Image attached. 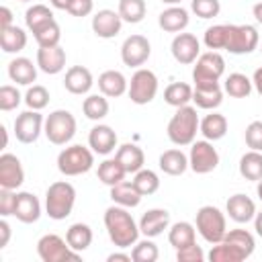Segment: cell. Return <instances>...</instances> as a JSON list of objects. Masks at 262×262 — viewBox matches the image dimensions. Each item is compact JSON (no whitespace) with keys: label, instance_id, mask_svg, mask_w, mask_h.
<instances>
[{"label":"cell","instance_id":"484cf974","mask_svg":"<svg viewBox=\"0 0 262 262\" xmlns=\"http://www.w3.org/2000/svg\"><path fill=\"white\" fill-rule=\"evenodd\" d=\"M115 158L121 162V166L125 168L127 174H135L143 168L145 164V156H143V149L137 147L135 143H123L117 147V154Z\"/></svg>","mask_w":262,"mask_h":262},{"label":"cell","instance_id":"836d02e7","mask_svg":"<svg viewBox=\"0 0 262 262\" xmlns=\"http://www.w3.org/2000/svg\"><path fill=\"white\" fill-rule=\"evenodd\" d=\"M239 174L252 182L262 180V151H256V149L246 151L239 158Z\"/></svg>","mask_w":262,"mask_h":262},{"label":"cell","instance_id":"cb8c5ba5","mask_svg":"<svg viewBox=\"0 0 262 262\" xmlns=\"http://www.w3.org/2000/svg\"><path fill=\"white\" fill-rule=\"evenodd\" d=\"M127 88H129V82L119 70H106L98 76V90H100V94H104L108 98L123 96L127 92Z\"/></svg>","mask_w":262,"mask_h":262},{"label":"cell","instance_id":"9c48e42d","mask_svg":"<svg viewBox=\"0 0 262 262\" xmlns=\"http://www.w3.org/2000/svg\"><path fill=\"white\" fill-rule=\"evenodd\" d=\"M37 254L43 262H63V260H80V252L72 250L70 244L57 233H45L37 242Z\"/></svg>","mask_w":262,"mask_h":262},{"label":"cell","instance_id":"8992f818","mask_svg":"<svg viewBox=\"0 0 262 262\" xmlns=\"http://www.w3.org/2000/svg\"><path fill=\"white\" fill-rule=\"evenodd\" d=\"M225 72V59L219 51L201 53L192 68V82L194 86H215L219 84Z\"/></svg>","mask_w":262,"mask_h":262},{"label":"cell","instance_id":"be15d7a7","mask_svg":"<svg viewBox=\"0 0 262 262\" xmlns=\"http://www.w3.org/2000/svg\"><path fill=\"white\" fill-rule=\"evenodd\" d=\"M256 194H258V199L262 201V180H258V186H256Z\"/></svg>","mask_w":262,"mask_h":262},{"label":"cell","instance_id":"52a82bcc","mask_svg":"<svg viewBox=\"0 0 262 262\" xmlns=\"http://www.w3.org/2000/svg\"><path fill=\"white\" fill-rule=\"evenodd\" d=\"M43 133L53 145L70 143L72 137L76 135V119H74V115L70 111H66V108H57V111L49 113L47 119H45Z\"/></svg>","mask_w":262,"mask_h":262},{"label":"cell","instance_id":"7c38bea8","mask_svg":"<svg viewBox=\"0 0 262 262\" xmlns=\"http://www.w3.org/2000/svg\"><path fill=\"white\" fill-rule=\"evenodd\" d=\"M45 127V119L39 111H25L14 119V135L20 143H35L39 139V135L43 133Z\"/></svg>","mask_w":262,"mask_h":262},{"label":"cell","instance_id":"b9f144b4","mask_svg":"<svg viewBox=\"0 0 262 262\" xmlns=\"http://www.w3.org/2000/svg\"><path fill=\"white\" fill-rule=\"evenodd\" d=\"M131 182L135 184V188H137L143 196H149V194H154V192L160 188V178H158V174H156L154 170H149V168H141L139 172H135V176H133Z\"/></svg>","mask_w":262,"mask_h":262},{"label":"cell","instance_id":"5b68a950","mask_svg":"<svg viewBox=\"0 0 262 262\" xmlns=\"http://www.w3.org/2000/svg\"><path fill=\"white\" fill-rule=\"evenodd\" d=\"M194 227L207 244H219L227 233L225 215L213 205H203L196 211V225Z\"/></svg>","mask_w":262,"mask_h":262},{"label":"cell","instance_id":"680465c9","mask_svg":"<svg viewBox=\"0 0 262 262\" xmlns=\"http://www.w3.org/2000/svg\"><path fill=\"white\" fill-rule=\"evenodd\" d=\"M252 84H254L256 92L262 96V68H258V70L254 72V76H252Z\"/></svg>","mask_w":262,"mask_h":262},{"label":"cell","instance_id":"94428289","mask_svg":"<svg viewBox=\"0 0 262 262\" xmlns=\"http://www.w3.org/2000/svg\"><path fill=\"white\" fill-rule=\"evenodd\" d=\"M254 229H256V233L262 237V211H260V213L256 211V217H254Z\"/></svg>","mask_w":262,"mask_h":262},{"label":"cell","instance_id":"60d3db41","mask_svg":"<svg viewBox=\"0 0 262 262\" xmlns=\"http://www.w3.org/2000/svg\"><path fill=\"white\" fill-rule=\"evenodd\" d=\"M145 0H119V14L123 18V23H141L143 16H145Z\"/></svg>","mask_w":262,"mask_h":262},{"label":"cell","instance_id":"ffe728a7","mask_svg":"<svg viewBox=\"0 0 262 262\" xmlns=\"http://www.w3.org/2000/svg\"><path fill=\"white\" fill-rule=\"evenodd\" d=\"M168 225H170V213L166 209H149L139 219V231L145 237L162 235L164 229H168Z\"/></svg>","mask_w":262,"mask_h":262},{"label":"cell","instance_id":"f1b7e54d","mask_svg":"<svg viewBox=\"0 0 262 262\" xmlns=\"http://www.w3.org/2000/svg\"><path fill=\"white\" fill-rule=\"evenodd\" d=\"M141 192L135 188L133 182L129 180H123L115 186H111V199L115 205H121V207H127V209H133L141 203Z\"/></svg>","mask_w":262,"mask_h":262},{"label":"cell","instance_id":"91938a15","mask_svg":"<svg viewBox=\"0 0 262 262\" xmlns=\"http://www.w3.org/2000/svg\"><path fill=\"white\" fill-rule=\"evenodd\" d=\"M70 2H72V0H49V4H51L53 8H57V10H68Z\"/></svg>","mask_w":262,"mask_h":262},{"label":"cell","instance_id":"d4e9b609","mask_svg":"<svg viewBox=\"0 0 262 262\" xmlns=\"http://www.w3.org/2000/svg\"><path fill=\"white\" fill-rule=\"evenodd\" d=\"M37 68L29 57H14L8 63V78L20 86H31L37 80Z\"/></svg>","mask_w":262,"mask_h":262},{"label":"cell","instance_id":"44dd1931","mask_svg":"<svg viewBox=\"0 0 262 262\" xmlns=\"http://www.w3.org/2000/svg\"><path fill=\"white\" fill-rule=\"evenodd\" d=\"M37 66L45 74H59L66 68V49L55 45V47H39L37 51Z\"/></svg>","mask_w":262,"mask_h":262},{"label":"cell","instance_id":"03108f58","mask_svg":"<svg viewBox=\"0 0 262 262\" xmlns=\"http://www.w3.org/2000/svg\"><path fill=\"white\" fill-rule=\"evenodd\" d=\"M20 2H33V0H20Z\"/></svg>","mask_w":262,"mask_h":262},{"label":"cell","instance_id":"7a4b0ae2","mask_svg":"<svg viewBox=\"0 0 262 262\" xmlns=\"http://www.w3.org/2000/svg\"><path fill=\"white\" fill-rule=\"evenodd\" d=\"M199 125H201V121H199L196 108L190 104H184V106L176 108L174 117L168 123V139L180 147L190 145L199 133Z\"/></svg>","mask_w":262,"mask_h":262},{"label":"cell","instance_id":"6f0895ef","mask_svg":"<svg viewBox=\"0 0 262 262\" xmlns=\"http://www.w3.org/2000/svg\"><path fill=\"white\" fill-rule=\"evenodd\" d=\"M106 260H108V262H131L133 258H131V254H125V252H115V254H111Z\"/></svg>","mask_w":262,"mask_h":262},{"label":"cell","instance_id":"d590c367","mask_svg":"<svg viewBox=\"0 0 262 262\" xmlns=\"http://www.w3.org/2000/svg\"><path fill=\"white\" fill-rule=\"evenodd\" d=\"M66 242L70 244L72 250L84 252L92 244V229L86 223H72L66 231Z\"/></svg>","mask_w":262,"mask_h":262},{"label":"cell","instance_id":"7dc6e473","mask_svg":"<svg viewBox=\"0 0 262 262\" xmlns=\"http://www.w3.org/2000/svg\"><path fill=\"white\" fill-rule=\"evenodd\" d=\"M203 43L207 45V49L211 51H219L225 47V25H213L205 31Z\"/></svg>","mask_w":262,"mask_h":262},{"label":"cell","instance_id":"db71d44e","mask_svg":"<svg viewBox=\"0 0 262 262\" xmlns=\"http://www.w3.org/2000/svg\"><path fill=\"white\" fill-rule=\"evenodd\" d=\"M94 8V2L92 0H72L70 6H68V12L72 16H88Z\"/></svg>","mask_w":262,"mask_h":262},{"label":"cell","instance_id":"3957f363","mask_svg":"<svg viewBox=\"0 0 262 262\" xmlns=\"http://www.w3.org/2000/svg\"><path fill=\"white\" fill-rule=\"evenodd\" d=\"M74 205H76V188L70 182L57 180V182L49 184V188L45 192V213L51 219L61 221V219L70 217Z\"/></svg>","mask_w":262,"mask_h":262},{"label":"cell","instance_id":"003e7915","mask_svg":"<svg viewBox=\"0 0 262 262\" xmlns=\"http://www.w3.org/2000/svg\"><path fill=\"white\" fill-rule=\"evenodd\" d=\"M260 51H262V45H260Z\"/></svg>","mask_w":262,"mask_h":262},{"label":"cell","instance_id":"f907efd6","mask_svg":"<svg viewBox=\"0 0 262 262\" xmlns=\"http://www.w3.org/2000/svg\"><path fill=\"white\" fill-rule=\"evenodd\" d=\"M244 139H246V145H248L250 149L262 151V121H252V123L246 127Z\"/></svg>","mask_w":262,"mask_h":262},{"label":"cell","instance_id":"ac0fdd59","mask_svg":"<svg viewBox=\"0 0 262 262\" xmlns=\"http://www.w3.org/2000/svg\"><path fill=\"white\" fill-rule=\"evenodd\" d=\"M94 84V78H92V72L84 66H72L68 72H66V78H63V88L70 92V94H76V96H82V94H88L90 88Z\"/></svg>","mask_w":262,"mask_h":262},{"label":"cell","instance_id":"2e32d148","mask_svg":"<svg viewBox=\"0 0 262 262\" xmlns=\"http://www.w3.org/2000/svg\"><path fill=\"white\" fill-rule=\"evenodd\" d=\"M123 27V18L119 12L111 10V8H102L92 16V31L96 37L100 39H113L121 33Z\"/></svg>","mask_w":262,"mask_h":262},{"label":"cell","instance_id":"c3c4849f","mask_svg":"<svg viewBox=\"0 0 262 262\" xmlns=\"http://www.w3.org/2000/svg\"><path fill=\"white\" fill-rule=\"evenodd\" d=\"M20 100H25V96H20L18 88L12 84H4L0 86V108L2 111H14Z\"/></svg>","mask_w":262,"mask_h":262},{"label":"cell","instance_id":"603a6c76","mask_svg":"<svg viewBox=\"0 0 262 262\" xmlns=\"http://www.w3.org/2000/svg\"><path fill=\"white\" fill-rule=\"evenodd\" d=\"M188 10L182 6H168L160 12L158 16V25L160 29H164L166 33H182L188 27Z\"/></svg>","mask_w":262,"mask_h":262},{"label":"cell","instance_id":"4fadbf2b","mask_svg":"<svg viewBox=\"0 0 262 262\" xmlns=\"http://www.w3.org/2000/svg\"><path fill=\"white\" fill-rule=\"evenodd\" d=\"M151 55V45L143 35H129L121 45V59L129 68L143 66Z\"/></svg>","mask_w":262,"mask_h":262},{"label":"cell","instance_id":"83f0119b","mask_svg":"<svg viewBox=\"0 0 262 262\" xmlns=\"http://www.w3.org/2000/svg\"><path fill=\"white\" fill-rule=\"evenodd\" d=\"M192 102L199 108L213 111L223 102V90L219 84L215 86H192Z\"/></svg>","mask_w":262,"mask_h":262},{"label":"cell","instance_id":"8fae6325","mask_svg":"<svg viewBox=\"0 0 262 262\" xmlns=\"http://www.w3.org/2000/svg\"><path fill=\"white\" fill-rule=\"evenodd\" d=\"M219 166V151L213 147L209 139L192 141L188 154V168L194 174H209Z\"/></svg>","mask_w":262,"mask_h":262},{"label":"cell","instance_id":"ba28073f","mask_svg":"<svg viewBox=\"0 0 262 262\" xmlns=\"http://www.w3.org/2000/svg\"><path fill=\"white\" fill-rule=\"evenodd\" d=\"M258 43L260 35L254 25H225V51L235 55L252 53Z\"/></svg>","mask_w":262,"mask_h":262},{"label":"cell","instance_id":"30bf717a","mask_svg":"<svg viewBox=\"0 0 262 262\" xmlns=\"http://www.w3.org/2000/svg\"><path fill=\"white\" fill-rule=\"evenodd\" d=\"M127 94L135 104H149L158 94V76L147 68H139L131 76Z\"/></svg>","mask_w":262,"mask_h":262},{"label":"cell","instance_id":"f5cc1de1","mask_svg":"<svg viewBox=\"0 0 262 262\" xmlns=\"http://www.w3.org/2000/svg\"><path fill=\"white\" fill-rule=\"evenodd\" d=\"M14 207H16V190L0 188V215L2 217L14 215Z\"/></svg>","mask_w":262,"mask_h":262},{"label":"cell","instance_id":"9a60e30c","mask_svg":"<svg viewBox=\"0 0 262 262\" xmlns=\"http://www.w3.org/2000/svg\"><path fill=\"white\" fill-rule=\"evenodd\" d=\"M25 182V170L20 160L14 154L0 156V188L16 190Z\"/></svg>","mask_w":262,"mask_h":262},{"label":"cell","instance_id":"f546056e","mask_svg":"<svg viewBox=\"0 0 262 262\" xmlns=\"http://www.w3.org/2000/svg\"><path fill=\"white\" fill-rule=\"evenodd\" d=\"M199 131L203 133L205 139L217 141V139L225 137V133H227V119H225L221 113L211 111L207 117H203V121H201V125H199Z\"/></svg>","mask_w":262,"mask_h":262},{"label":"cell","instance_id":"816d5d0a","mask_svg":"<svg viewBox=\"0 0 262 262\" xmlns=\"http://www.w3.org/2000/svg\"><path fill=\"white\" fill-rule=\"evenodd\" d=\"M176 260L178 262H203L205 260V252L201 250V246L190 244L186 248L176 250Z\"/></svg>","mask_w":262,"mask_h":262},{"label":"cell","instance_id":"681fc988","mask_svg":"<svg viewBox=\"0 0 262 262\" xmlns=\"http://www.w3.org/2000/svg\"><path fill=\"white\" fill-rule=\"evenodd\" d=\"M190 10L199 18H213V16L219 14L221 4H219V0H192L190 2Z\"/></svg>","mask_w":262,"mask_h":262},{"label":"cell","instance_id":"7402d4cb","mask_svg":"<svg viewBox=\"0 0 262 262\" xmlns=\"http://www.w3.org/2000/svg\"><path fill=\"white\" fill-rule=\"evenodd\" d=\"M14 217L20 223H35L41 217V203L33 192H16V207H14Z\"/></svg>","mask_w":262,"mask_h":262},{"label":"cell","instance_id":"5bb4252c","mask_svg":"<svg viewBox=\"0 0 262 262\" xmlns=\"http://www.w3.org/2000/svg\"><path fill=\"white\" fill-rule=\"evenodd\" d=\"M170 51H172V55L178 63L190 66L201 55V43L192 33H176V37L172 39Z\"/></svg>","mask_w":262,"mask_h":262},{"label":"cell","instance_id":"277c9868","mask_svg":"<svg viewBox=\"0 0 262 262\" xmlns=\"http://www.w3.org/2000/svg\"><path fill=\"white\" fill-rule=\"evenodd\" d=\"M94 166V151L90 149V145H68L59 151L57 156V170L63 176H80L86 174L88 170H92Z\"/></svg>","mask_w":262,"mask_h":262},{"label":"cell","instance_id":"4316f807","mask_svg":"<svg viewBox=\"0 0 262 262\" xmlns=\"http://www.w3.org/2000/svg\"><path fill=\"white\" fill-rule=\"evenodd\" d=\"M160 170L168 176H180L188 170V156L182 151V149H166L160 160Z\"/></svg>","mask_w":262,"mask_h":262},{"label":"cell","instance_id":"9f6ffc18","mask_svg":"<svg viewBox=\"0 0 262 262\" xmlns=\"http://www.w3.org/2000/svg\"><path fill=\"white\" fill-rule=\"evenodd\" d=\"M0 20H2V29L12 25V12L8 6H0Z\"/></svg>","mask_w":262,"mask_h":262},{"label":"cell","instance_id":"1f68e13d","mask_svg":"<svg viewBox=\"0 0 262 262\" xmlns=\"http://www.w3.org/2000/svg\"><path fill=\"white\" fill-rule=\"evenodd\" d=\"M53 20H55L53 18V10L49 6H45V4H33L25 12V25H27V29L31 33H37L39 29L47 27Z\"/></svg>","mask_w":262,"mask_h":262},{"label":"cell","instance_id":"e575fe53","mask_svg":"<svg viewBox=\"0 0 262 262\" xmlns=\"http://www.w3.org/2000/svg\"><path fill=\"white\" fill-rule=\"evenodd\" d=\"M98 180L102 182V184H106V186H115V184H119V182H123L125 180V168L121 166V162L117 160V158H108V160H104V162H100L98 164Z\"/></svg>","mask_w":262,"mask_h":262},{"label":"cell","instance_id":"e7e4bbea","mask_svg":"<svg viewBox=\"0 0 262 262\" xmlns=\"http://www.w3.org/2000/svg\"><path fill=\"white\" fill-rule=\"evenodd\" d=\"M164 4H170V6H176V4H180L182 0H162Z\"/></svg>","mask_w":262,"mask_h":262},{"label":"cell","instance_id":"ee69618b","mask_svg":"<svg viewBox=\"0 0 262 262\" xmlns=\"http://www.w3.org/2000/svg\"><path fill=\"white\" fill-rule=\"evenodd\" d=\"M25 104L33 111H43L49 104V90L41 84L29 86V90L25 92Z\"/></svg>","mask_w":262,"mask_h":262},{"label":"cell","instance_id":"6da1fadb","mask_svg":"<svg viewBox=\"0 0 262 262\" xmlns=\"http://www.w3.org/2000/svg\"><path fill=\"white\" fill-rule=\"evenodd\" d=\"M104 227H106L111 242L121 250L135 246L141 233L139 223H135L127 207H121V205H113L104 211Z\"/></svg>","mask_w":262,"mask_h":262},{"label":"cell","instance_id":"7bdbcfd3","mask_svg":"<svg viewBox=\"0 0 262 262\" xmlns=\"http://www.w3.org/2000/svg\"><path fill=\"white\" fill-rule=\"evenodd\" d=\"M207 258H209L211 262H242V260H246L239 250H235L233 246H229V244H225V242L213 244Z\"/></svg>","mask_w":262,"mask_h":262},{"label":"cell","instance_id":"bcb514c9","mask_svg":"<svg viewBox=\"0 0 262 262\" xmlns=\"http://www.w3.org/2000/svg\"><path fill=\"white\" fill-rule=\"evenodd\" d=\"M33 37H35V41H37L39 47H55V45H59L61 29H59V25L53 20V23H49L47 27L39 29L37 33H33Z\"/></svg>","mask_w":262,"mask_h":262},{"label":"cell","instance_id":"d6a6232c","mask_svg":"<svg viewBox=\"0 0 262 262\" xmlns=\"http://www.w3.org/2000/svg\"><path fill=\"white\" fill-rule=\"evenodd\" d=\"M0 47L4 53H18L27 47V33L16 27V25H10L6 29H2V35H0Z\"/></svg>","mask_w":262,"mask_h":262},{"label":"cell","instance_id":"e0dca14e","mask_svg":"<svg viewBox=\"0 0 262 262\" xmlns=\"http://www.w3.org/2000/svg\"><path fill=\"white\" fill-rule=\"evenodd\" d=\"M117 133L108 125H94L88 133V145L98 156H108L117 147Z\"/></svg>","mask_w":262,"mask_h":262},{"label":"cell","instance_id":"74e56055","mask_svg":"<svg viewBox=\"0 0 262 262\" xmlns=\"http://www.w3.org/2000/svg\"><path fill=\"white\" fill-rule=\"evenodd\" d=\"M252 86H254L252 80L246 74H242V72L229 74L225 78V82H223V90L229 96H233V98H248L250 92H252Z\"/></svg>","mask_w":262,"mask_h":262},{"label":"cell","instance_id":"4dcf8cb0","mask_svg":"<svg viewBox=\"0 0 262 262\" xmlns=\"http://www.w3.org/2000/svg\"><path fill=\"white\" fill-rule=\"evenodd\" d=\"M168 242L174 250L186 248L190 244H196V229L188 221H178L168 229Z\"/></svg>","mask_w":262,"mask_h":262},{"label":"cell","instance_id":"8d00e7d4","mask_svg":"<svg viewBox=\"0 0 262 262\" xmlns=\"http://www.w3.org/2000/svg\"><path fill=\"white\" fill-rule=\"evenodd\" d=\"M221 242H225V244L233 246L235 250H239L244 254V258H250L254 248H256V239L248 229H229Z\"/></svg>","mask_w":262,"mask_h":262},{"label":"cell","instance_id":"f6af8a7d","mask_svg":"<svg viewBox=\"0 0 262 262\" xmlns=\"http://www.w3.org/2000/svg\"><path fill=\"white\" fill-rule=\"evenodd\" d=\"M158 256H160V250H158V246H156L149 237L137 242V244L133 246V250H131L133 262H156Z\"/></svg>","mask_w":262,"mask_h":262},{"label":"cell","instance_id":"f35d334b","mask_svg":"<svg viewBox=\"0 0 262 262\" xmlns=\"http://www.w3.org/2000/svg\"><path fill=\"white\" fill-rule=\"evenodd\" d=\"M164 100L170 104V106H184L192 100V86L186 84V82H172L166 90H164Z\"/></svg>","mask_w":262,"mask_h":262},{"label":"cell","instance_id":"d6986e66","mask_svg":"<svg viewBox=\"0 0 262 262\" xmlns=\"http://www.w3.org/2000/svg\"><path fill=\"white\" fill-rule=\"evenodd\" d=\"M225 211H227L229 219H233L235 223H248V221H252L256 217V203L250 196L237 192V194L227 199Z\"/></svg>","mask_w":262,"mask_h":262},{"label":"cell","instance_id":"11a10c76","mask_svg":"<svg viewBox=\"0 0 262 262\" xmlns=\"http://www.w3.org/2000/svg\"><path fill=\"white\" fill-rule=\"evenodd\" d=\"M0 233H2V237H0V248H6V246H8V239H10V225H8L6 219L0 221Z\"/></svg>","mask_w":262,"mask_h":262},{"label":"cell","instance_id":"6125c7cd","mask_svg":"<svg viewBox=\"0 0 262 262\" xmlns=\"http://www.w3.org/2000/svg\"><path fill=\"white\" fill-rule=\"evenodd\" d=\"M252 14H254V18H256V20L262 25V2H256V4H254Z\"/></svg>","mask_w":262,"mask_h":262},{"label":"cell","instance_id":"ab89813d","mask_svg":"<svg viewBox=\"0 0 262 262\" xmlns=\"http://www.w3.org/2000/svg\"><path fill=\"white\" fill-rule=\"evenodd\" d=\"M108 100H106V96L104 94H90V96H86L84 98V102H82V111H84V115H86V119H90V121H100V119H104L106 115H108Z\"/></svg>","mask_w":262,"mask_h":262}]
</instances>
